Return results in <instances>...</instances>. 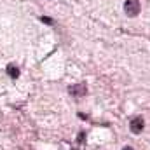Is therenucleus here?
I'll list each match as a JSON object with an SVG mask.
<instances>
[{"label":"nucleus","mask_w":150,"mask_h":150,"mask_svg":"<svg viewBox=\"0 0 150 150\" xmlns=\"http://www.w3.org/2000/svg\"><path fill=\"white\" fill-rule=\"evenodd\" d=\"M140 11H142V7H140V2H138V0H126V4H124V12H126V16L136 18V16L140 14Z\"/></svg>","instance_id":"1"},{"label":"nucleus","mask_w":150,"mask_h":150,"mask_svg":"<svg viewBox=\"0 0 150 150\" xmlns=\"http://www.w3.org/2000/svg\"><path fill=\"white\" fill-rule=\"evenodd\" d=\"M68 93L72 96H86L87 94V87H86V84H75V86L68 87Z\"/></svg>","instance_id":"2"},{"label":"nucleus","mask_w":150,"mask_h":150,"mask_svg":"<svg viewBox=\"0 0 150 150\" xmlns=\"http://www.w3.org/2000/svg\"><path fill=\"white\" fill-rule=\"evenodd\" d=\"M129 127H131V131H133L134 134H138V133H142V131H143V127H145V122H143V119H142V117H134V119L131 120Z\"/></svg>","instance_id":"3"},{"label":"nucleus","mask_w":150,"mask_h":150,"mask_svg":"<svg viewBox=\"0 0 150 150\" xmlns=\"http://www.w3.org/2000/svg\"><path fill=\"white\" fill-rule=\"evenodd\" d=\"M7 75H11L12 79H18L19 77V68L16 65H9L7 67Z\"/></svg>","instance_id":"4"},{"label":"nucleus","mask_w":150,"mask_h":150,"mask_svg":"<svg viewBox=\"0 0 150 150\" xmlns=\"http://www.w3.org/2000/svg\"><path fill=\"white\" fill-rule=\"evenodd\" d=\"M40 21H42V23H45V25H52V23H54V21H52L51 18H47V16H42V18H40Z\"/></svg>","instance_id":"5"},{"label":"nucleus","mask_w":150,"mask_h":150,"mask_svg":"<svg viewBox=\"0 0 150 150\" xmlns=\"http://www.w3.org/2000/svg\"><path fill=\"white\" fill-rule=\"evenodd\" d=\"M122 150H134V149H131V147H124Z\"/></svg>","instance_id":"6"},{"label":"nucleus","mask_w":150,"mask_h":150,"mask_svg":"<svg viewBox=\"0 0 150 150\" xmlns=\"http://www.w3.org/2000/svg\"><path fill=\"white\" fill-rule=\"evenodd\" d=\"M74 150H75V149H74Z\"/></svg>","instance_id":"7"}]
</instances>
